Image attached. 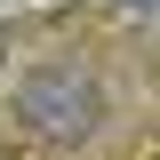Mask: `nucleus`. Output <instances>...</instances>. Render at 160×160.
<instances>
[{"label":"nucleus","mask_w":160,"mask_h":160,"mask_svg":"<svg viewBox=\"0 0 160 160\" xmlns=\"http://www.w3.org/2000/svg\"><path fill=\"white\" fill-rule=\"evenodd\" d=\"M16 120L40 152H80V144H104V120H112V72L96 56H48L16 80Z\"/></svg>","instance_id":"nucleus-1"},{"label":"nucleus","mask_w":160,"mask_h":160,"mask_svg":"<svg viewBox=\"0 0 160 160\" xmlns=\"http://www.w3.org/2000/svg\"><path fill=\"white\" fill-rule=\"evenodd\" d=\"M128 8H160V0H128Z\"/></svg>","instance_id":"nucleus-2"}]
</instances>
